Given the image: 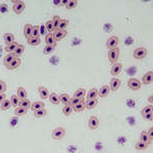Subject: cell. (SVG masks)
I'll return each mask as SVG.
<instances>
[{
	"label": "cell",
	"instance_id": "1",
	"mask_svg": "<svg viewBox=\"0 0 153 153\" xmlns=\"http://www.w3.org/2000/svg\"><path fill=\"white\" fill-rule=\"evenodd\" d=\"M119 57V48L116 47L114 49H110L108 51V59L111 63H116Z\"/></svg>",
	"mask_w": 153,
	"mask_h": 153
},
{
	"label": "cell",
	"instance_id": "2",
	"mask_svg": "<svg viewBox=\"0 0 153 153\" xmlns=\"http://www.w3.org/2000/svg\"><path fill=\"white\" fill-rule=\"evenodd\" d=\"M26 8V4L24 1L22 0H18V1H14V6H12V10L16 12V14H20L25 10Z\"/></svg>",
	"mask_w": 153,
	"mask_h": 153
},
{
	"label": "cell",
	"instance_id": "3",
	"mask_svg": "<svg viewBox=\"0 0 153 153\" xmlns=\"http://www.w3.org/2000/svg\"><path fill=\"white\" fill-rule=\"evenodd\" d=\"M141 85H142L141 82H140L138 79H134V78L130 79V80H129V82H128L129 88H131L132 90H134V91L139 90V89L141 88Z\"/></svg>",
	"mask_w": 153,
	"mask_h": 153
},
{
	"label": "cell",
	"instance_id": "4",
	"mask_svg": "<svg viewBox=\"0 0 153 153\" xmlns=\"http://www.w3.org/2000/svg\"><path fill=\"white\" fill-rule=\"evenodd\" d=\"M65 130L63 128H56L52 132V138L54 140H60L64 137Z\"/></svg>",
	"mask_w": 153,
	"mask_h": 153
},
{
	"label": "cell",
	"instance_id": "5",
	"mask_svg": "<svg viewBox=\"0 0 153 153\" xmlns=\"http://www.w3.org/2000/svg\"><path fill=\"white\" fill-rule=\"evenodd\" d=\"M117 44H118V38L116 36H112L106 42V47L108 48V50L114 49V48L117 47Z\"/></svg>",
	"mask_w": 153,
	"mask_h": 153
},
{
	"label": "cell",
	"instance_id": "6",
	"mask_svg": "<svg viewBox=\"0 0 153 153\" xmlns=\"http://www.w3.org/2000/svg\"><path fill=\"white\" fill-rule=\"evenodd\" d=\"M147 55V50L144 47H139L134 51V57L136 59H142Z\"/></svg>",
	"mask_w": 153,
	"mask_h": 153
},
{
	"label": "cell",
	"instance_id": "7",
	"mask_svg": "<svg viewBox=\"0 0 153 153\" xmlns=\"http://www.w3.org/2000/svg\"><path fill=\"white\" fill-rule=\"evenodd\" d=\"M68 35V31L65 30H55L53 33V37L55 41H60Z\"/></svg>",
	"mask_w": 153,
	"mask_h": 153
},
{
	"label": "cell",
	"instance_id": "8",
	"mask_svg": "<svg viewBox=\"0 0 153 153\" xmlns=\"http://www.w3.org/2000/svg\"><path fill=\"white\" fill-rule=\"evenodd\" d=\"M88 126H89V128L92 129V130H96V129L99 127V119H98V117L91 116L90 119H89Z\"/></svg>",
	"mask_w": 153,
	"mask_h": 153
},
{
	"label": "cell",
	"instance_id": "9",
	"mask_svg": "<svg viewBox=\"0 0 153 153\" xmlns=\"http://www.w3.org/2000/svg\"><path fill=\"white\" fill-rule=\"evenodd\" d=\"M153 82V72H148L144 74L143 76V79H142V83L144 84V85H149Z\"/></svg>",
	"mask_w": 153,
	"mask_h": 153
},
{
	"label": "cell",
	"instance_id": "10",
	"mask_svg": "<svg viewBox=\"0 0 153 153\" xmlns=\"http://www.w3.org/2000/svg\"><path fill=\"white\" fill-rule=\"evenodd\" d=\"M121 87V80L117 79V78H113V79H111L110 81V90L111 91H116L117 89Z\"/></svg>",
	"mask_w": 153,
	"mask_h": 153
},
{
	"label": "cell",
	"instance_id": "11",
	"mask_svg": "<svg viewBox=\"0 0 153 153\" xmlns=\"http://www.w3.org/2000/svg\"><path fill=\"white\" fill-rule=\"evenodd\" d=\"M45 42H46V45L53 46V47L56 46V41L54 40L53 34H50V33H48L45 36Z\"/></svg>",
	"mask_w": 153,
	"mask_h": 153
},
{
	"label": "cell",
	"instance_id": "12",
	"mask_svg": "<svg viewBox=\"0 0 153 153\" xmlns=\"http://www.w3.org/2000/svg\"><path fill=\"white\" fill-rule=\"evenodd\" d=\"M122 68H123V65L121 64V63H114V64L112 65V68H111V74L112 76H117V74H119L121 72H122Z\"/></svg>",
	"mask_w": 153,
	"mask_h": 153
},
{
	"label": "cell",
	"instance_id": "13",
	"mask_svg": "<svg viewBox=\"0 0 153 153\" xmlns=\"http://www.w3.org/2000/svg\"><path fill=\"white\" fill-rule=\"evenodd\" d=\"M109 90H110L109 86H107V85L102 86L101 88L99 89V91H98V96L104 98V97H106L108 94H109Z\"/></svg>",
	"mask_w": 153,
	"mask_h": 153
},
{
	"label": "cell",
	"instance_id": "14",
	"mask_svg": "<svg viewBox=\"0 0 153 153\" xmlns=\"http://www.w3.org/2000/svg\"><path fill=\"white\" fill-rule=\"evenodd\" d=\"M32 31H33V26L30 25V24L25 25V27H24V35H25V37L28 40L30 38H32Z\"/></svg>",
	"mask_w": 153,
	"mask_h": 153
},
{
	"label": "cell",
	"instance_id": "15",
	"mask_svg": "<svg viewBox=\"0 0 153 153\" xmlns=\"http://www.w3.org/2000/svg\"><path fill=\"white\" fill-rule=\"evenodd\" d=\"M3 40H4L6 45H9V44L14 42V35L12 34V33H6V34L3 35Z\"/></svg>",
	"mask_w": 153,
	"mask_h": 153
},
{
	"label": "cell",
	"instance_id": "16",
	"mask_svg": "<svg viewBox=\"0 0 153 153\" xmlns=\"http://www.w3.org/2000/svg\"><path fill=\"white\" fill-rule=\"evenodd\" d=\"M43 108H45V104L42 101H36L34 103H32L31 105V109L33 111H37L39 109H43Z\"/></svg>",
	"mask_w": 153,
	"mask_h": 153
},
{
	"label": "cell",
	"instance_id": "17",
	"mask_svg": "<svg viewBox=\"0 0 153 153\" xmlns=\"http://www.w3.org/2000/svg\"><path fill=\"white\" fill-rule=\"evenodd\" d=\"M16 95H18V98H20V100H24V99H27L28 93L25 88L20 87V88H18V90H16Z\"/></svg>",
	"mask_w": 153,
	"mask_h": 153
},
{
	"label": "cell",
	"instance_id": "18",
	"mask_svg": "<svg viewBox=\"0 0 153 153\" xmlns=\"http://www.w3.org/2000/svg\"><path fill=\"white\" fill-rule=\"evenodd\" d=\"M38 91H39V94H40V97L42 98V99H47L48 97H49V91L47 90V88H45V87H39L38 88Z\"/></svg>",
	"mask_w": 153,
	"mask_h": 153
},
{
	"label": "cell",
	"instance_id": "19",
	"mask_svg": "<svg viewBox=\"0 0 153 153\" xmlns=\"http://www.w3.org/2000/svg\"><path fill=\"white\" fill-rule=\"evenodd\" d=\"M20 62H22V61H20V58H14L8 65H6V68H8V70H14V68H16L20 66Z\"/></svg>",
	"mask_w": 153,
	"mask_h": 153
},
{
	"label": "cell",
	"instance_id": "20",
	"mask_svg": "<svg viewBox=\"0 0 153 153\" xmlns=\"http://www.w3.org/2000/svg\"><path fill=\"white\" fill-rule=\"evenodd\" d=\"M140 141L143 142V143H145L146 145H150L151 143V140L150 138H149L148 134H147V132H145V131H143L141 133V137H140Z\"/></svg>",
	"mask_w": 153,
	"mask_h": 153
},
{
	"label": "cell",
	"instance_id": "21",
	"mask_svg": "<svg viewBox=\"0 0 153 153\" xmlns=\"http://www.w3.org/2000/svg\"><path fill=\"white\" fill-rule=\"evenodd\" d=\"M18 45H20V44L16 42H14V43H12V44H9V45H6L5 46V51L8 52V53H14V50L18 47Z\"/></svg>",
	"mask_w": 153,
	"mask_h": 153
},
{
	"label": "cell",
	"instance_id": "22",
	"mask_svg": "<svg viewBox=\"0 0 153 153\" xmlns=\"http://www.w3.org/2000/svg\"><path fill=\"white\" fill-rule=\"evenodd\" d=\"M98 104V101L96 99H92V100H87L85 102V107L87 109H93V108L96 107V105Z\"/></svg>",
	"mask_w": 153,
	"mask_h": 153
},
{
	"label": "cell",
	"instance_id": "23",
	"mask_svg": "<svg viewBox=\"0 0 153 153\" xmlns=\"http://www.w3.org/2000/svg\"><path fill=\"white\" fill-rule=\"evenodd\" d=\"M49 100L52 104H54V105H57V104H59V102H60L59 101V96L56 93H51V94H49Z\"/></svg>",
	"mask_w": 153,
	"mask_h": 153
},
{
	"label": "cell",
	"instance_id": "24",
	"mask_svg": "<svg viewBox=\"0 0 153 153\" xmlns=\"http://www.w3.org/2000/svg\"><path fill=\"white\" fill-rule=\"evenodd\" d=\"M24 51H25V46L22 45V44H20V45H18V47L16 48V49L14 50V57H16V58H20V56L24 53Z\"/></svg>",
	"mask_w": 153,
	"mask_h": 153
},
{
	"label": "cell",
	"instance_id": "25",
	"mask_svg": "<svg viewBox=\"0 0 153 153\" xmlns=\"http://www.w3.org/2000/svg\"><path fill=\"white\" fill-rule=\"evenodd\" d=\"M97 96H98V90H97V89H95V88H93L88 92V95H87V99H88V100L96 99Z\"/></svg>",
	"mask_w": 153,
	"mask_h": 153
},
{
	"label": "cell",
	"instance_id": "26",
	"mask_svg": "<svg viewBox=\"0 0 153 153\" xmlns=\"http://www.w3.org/2000/svg\"><path fill=\"white\" fill-rule=\"evenodd\" d=\"M70 98L68 97V95L65 94V93L60 94V96H59V101L62 104H64V105H68V104H70Z\"/></svg>",
	"mask_w": 153,
	"mask_h": 153
},
{
	"label": "cell",
	"instance_id": "27",
	"mask_svg": "<svg viewBox=\"0 0 153 153\" xmlns=\"http://www.w3.org/2000/svg\"><path fill=\"white\" fill-rule=\"evenodd\" d=\"M85 95H86L85 89L81 88V89H78V90L74 92V98H79V99H83L84 97H85Z\"/></svg>",
	"mask_w": 153,
	"mask_h": 153
},
{
	"label": "cell",
	"instance_id": "28",
	"mask_svg": "<svg viewBox=\"0 0 153 153\" xmlns=\"http://www.w3.org/2000/svg\"><path fill=\"white\" fill-rule=\"evenodd\" d=\"M45 28H46V31H47L48 33H50V34H53L54 31H55V28H54L52 20H48V22H46Z\"/></svg>",
	"mask_w": 153,
	"mask_h": 153
},
{
	"label": "cell",
	"instance_id": "29",
	"mask_svg": "<svg viewBox=\"0 0 153 153\" xmlns=\"http://www.w3.org/2000/svg\"><path fill=\"white\" fill-rule=\"evenodd\" d=\"M27 112H28V109L27 108H24V107H16V110H14V114H16V116L25 115Z\"/></svg>",
	"mask_w": 153,
	"mask_h": 153
},
{
	"label": "cell",
	"instance_id": "30",
	"mask_svg": "<svg viewBox=\"0 0 153 153\" xmlns=\"http://www.w3.org/2000/svg\"><path fill=\"white\" fill-rule=\"evenodd\" d=\"M14 58H16V57H14V53H8L6 56L4 57V59H3V63H4L5 66H6V65H8Z\"/></svg>",
	"mask_w": 153,
	"mask_h": 153
},
{
	"label": "cell",
	"instance_id": "31",
	"mask_svg": "<svg viewBox=\"0 0 153 153\" xmlns=\"http://www.w3.org/2000/svg\"><path fill=\"white\" fill-rule=\"evenodd\" d=\"M12 102H10V100H7L5 99L4 101L2 102V103L0 104V108L2 109V110H7V109H9V108L12 107Z\"/></svg>",
	"mask_w": 153,
	"mask_h": 153
},
{
	"label": "cell",
	"instance_id": "32",
	"mask_svg": "<svg viewBox=\"0 0 153 153\" xmlns=\"http://www.w3.org/2000/svg\"><path fill=\"white\" fill-rule=\"evenodd\" d=\"M72 111H74V108H72V106H70V104H68V105H64V107L62 108V112L64 113V115H66V116L72 114Z\"/></svg>",
	"mask_w": 153,
	"mask_h": 153
},
{
	"label": "cell",
	"instance_id": "33",
	"mask_svg": "<svg viewBox=\"0 0 153 153\" xmlns=\"http://www.w3.org/2000/svg\"><path fill=\"white\" fill-rule=\"evenodd\" d=\"M28 43H29V45H31V46L39 45V44L41 43L40 37H39V38H34V37H32V38H30L29 40H28Z\"/></svg>",
	"mask_w": 153,
	"mask_h": 153
},
{
	"label": "cell",
	"instance_id": "34",
	"mask_svg": "<svg viewBox=\"0 0 153 153\" xmlns=\"http://www.w3.org/2000/svg\"><path fill=\"white\" fill-rule=\"evenodd\" d=\"M46 114H47V110H46L45 108H43V109H39V110H37V111H34L35 117H38V118L45 116Z\"/></svg>",
	"mask_w": 153,
	"mask_h": 153
},
{
	"label": "cell",
	"instance_id": "35",
	"mask_svg": "<svg viewBox=\"0 0 153 153\" xmlns=\"http://www.w3.org/2000/svg\"><path fill=\"white\" fill-rule=\"evenodd\" d=\"M40 36V26H33V31H32V37L39 38Z\"/></svg>",
	"mask_w": 153,
	"mask_h": 153
},
{
	"label": "cell",
	"instance_id": "36",
	"mask_svg": "<svg viewBox=\"0 0 153 153\" xmlns=\"http://www.w3.org/2000/svg\"><path fill=\"white\" fill-rule=\"evenodd\" d=\"M18 105H20V107H24V108H27L28 109V108L31 107L32 103L29 99H24V100H20Z\"/></svg>",
	"mask_w": 153,
	"mask_h": 153
},
{
	"label": "cell",
	"instance_id": "37",
	"mask_svg": "<svg viewBox=\"0 0 153 153\" xmlns=\"http://www.w3.org/2000/svg\"><path fill=\"white\" fill-rule=\"evenodd\" d=\"M20 98H18V95H12V98H10V102H12V105L14 107H18V104H20Z\"/></svg>",
	"mask_w": 153,
	"mask_h": 153
},
{
	"label": "cell",
	"instance_id": "38",
	"mask_svg": "<svg viewBox=\"0 0 153 153\" xmlns=\"http://www.w3.org/2000/svg\"><path fill=\"white\" fill-rule=\"evenodd\" d=\"M76 5H78V1L76 0H68V2H66L65 7L68 9H74V7H76Z\"/></svg>",
	"mask_w": 153,
	"mask_h": 153
},
{
	"label": "cell",
	"instance_id": "39",
	"mask_svg": "<svg viewBox=\"0 0 153 153\" xmlns=\"http://www.w3.org/2000/svg\"><path fill=\"white\" fill-rule=\"evenodd\" d=\"M72 108H74V111H76V112L83 111L85 109V102H81V103L76 104V105L72 106Z\"/></svg>",
	"mask_w": 153,
	"mask_h": 153
},
{
	"label": "cell",
	"instance_id": "40",
	"mask_svg": "<svg viewBox=\"0 0 153 153\" xmlns=\"http://www.w3.org/2000/svg\"><path fill=\"white\" fill-rule=\"evenodd\" d=\"M54 50H55V47H53V46L46 45L45 47H44V49H43V53L45 54V55H49V54H51Z\"/></svg>",
	"mask_w": 153,
	"mask_h": 153
},
{
	"label": "cell",
	"instance_id": "41",
	"mask_svg": "<svg viewBox=\"0 0 153 153\" xmlns=\"http://www.w3.org/2000/svg\"><path fill=\"white\" fill-rule=\"evenodd\" d=\"M153 112V105H147L146 107H144L141 110V114L144 115L147 113H152Z\"/></svg>",
	"mask_w": 153,
	"mask_h": 153
},
{
	"label": "cell",
	"instance_id": "42",
	"mask_svg": "<svg viewBox=\"0 0 153 153\" xmlns=\"http://www.w3.org/2000/svg\"><path fill=\"white\" fill-rule=\"evenodd\" d=\"M147 147H148V145H146L145 143H143V142H141V141H138L135 145V148L137 149V150H145Z\"/></svg>",
	"mask_w": 153,
	"mask_h": 153
},
{
	"label": "cell",
	"instance_id": "43",
	"mask_svg": "<svg viewBox=\"0 0 153 153\" xmlns=\"http://www.w3.org/2000/svg\"><path fill=\"white\" fill-rule=\"evenodd\" d=\"M68 20H61L60 23H59V25H58L57 30H65L66 28H68Z\"/></svg>",
	"mask_w": 153,
	"mask_h": 153
},
{
	"label": "cell",
	"instance_id": "44",
	"mask_svg": "<svg viewBox=\"0 0 153 153\" xmlns=\"http://www.w3.org/2000/svg\"><path fill=\"white\" fill-rule=\"evenodd\" d=\"M60 20H61V18H59L58 16H54L53 18H52V23H53V26H54V28H55V30H57V28H58Z\"/></svg>",
	"mask_w": 153,
	"mask_h": 153
},
{
	"label": "cell",
	"instance_id": "45",
	"mask_svg": "<svg viewBox=\"0 0 153 153\" xmlns=\"http://www.w3.org/2000/svg\"><path fill=\"white\" fill-rule=\"evenodd\" d=\"M81 102H84L83 99H79V98H74V97H72V98H70V105L74 106V105H76V104L81 103Z\"/></svg>",
	"mask_w": 153,
	"mask_h": 153
},
{
	"label": "cell",
	"instance_id": "46",
	"mask_svg": "<svg viewBox=\"0 0 153 153\" xmlns=\"http://www.w3.org/2000/svg\"><path fill=\"white\" fill-rule=\"evenodd\" d=\"M6 84L3 81L0 80V94H5V91H6Z\"/></svg>",
	"mask_w": 153,
	"mask_h": 153
},
{
	"label": "cell",
	"instance_id": "47",
	"mask_svg": "<svg viewBox=\"0 0 153 153\" xmlns=\"http://www.w3.org/2000/svg\"><path fill=\"white\" fill-rule=\"evenodd\" d=\"M147 134H148V136H149V138H150V140L152 141V140H153V127H152V128L149 129V131L147 132Z\"/></svg>",
	"mask_w": 153,
	"mask_h": 153
},
{
	"label": "cell",
	"instance_id": "48",
	"mask_svg": "<svg viewBox=\"0 0 153 153\" xmlns=\"http://www.w3.org/2000/svg\"><path fill=\"white\" fill-rule=\"evenodd\" d=\"M152 113H153V112H152ZM152 113H147V114H144V115H143V117H144L145 119L151 121V119H152Z\"/></svg>",
	"mask_w": 153,
	"mask_h": 153
},
{
	"label": "cell",
	"instance_id": "49",
	"mask_svg": "<svg viewBox=\"0 0 153 153\" xmlns=\"http://www.w3.org/2000/svg\"><path fill=\"white\" fill-rule=\"evenodd\" d=\"M40 35L41 34H42V35H44V33H45V30H46V28H45V26H44V25H41L40 26Z\"/></svg>",
	"mask_w": 153,
	"mask_h": 153
},
{
	"label": "cell",
	"instance_id": "50",
	"mask_svg": "<svg viewBox=\"0 0 153 153\" xmlns=\"http://www.w3.org/2000/svg\"><path fill=\"white\" fill-rule=\"evenodd\" d=\"M5 100V94H0V104Z\"/></svg>",
	"mask_w": 153,
	"mask_h": 153
},
{
	"label": "cell",
	"instance_id": "51",
	"mask_svg": "<svg viewBox=\"0 0 153 153\" xmlns=\"http://www.w3.org/2000/svg\"><path fill=\"white\" fill-rule=\"evenodd\" d=\"M148 102L151 104H153V95H151L150 97H148Z\"/></svg>",
	"mask_w": 153,
	"mask_h": 153
},
{
	"label": "cell",
	"instance_id": "52",
	"mask_svg": "<svg viewBox=\"0 0 153 153\" xmlns=\"http://www.w3.org/2000/svg\"><path fill=\"white\" fill-rule=\"evenodd\" d=\"M152 119H153V113H152Z\"/></svg>",
	"mask_w": 153,
	"mask_h": 153
}]
</instances>
